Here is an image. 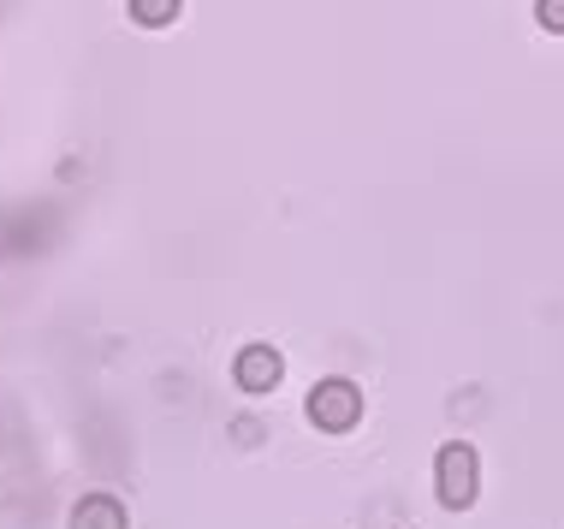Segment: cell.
<instances>
[{
	"label": "cell",
	"mask_w": 564,
	"mask_h": 529,
	"mask_svg": "<svg viewBox=\"0 0 564 529\" xmlns=\"http://www.w3.org/2000/svg\"><path fill=\"white\" fill-rule=\"evenodd\" d=\"M357 417H362V392L350 387V381H322L310 392V422L322 434H345V429H357Z\"/></svg>",
	"instance_id": "7a4b0ae2"
},
{
	"label": "cell",
	"mask_w": 564,
	"mask_h": 529,
	"mask_svg": "<svg viewBox=\"0 0 564 529\" xmlns=\"http://www.w3.org/2000/svg\"><path fill=\"white\" fill-rule=\"evenodd\" d=\"M232 375H238L243 392H273V387H280V375H285V363H280L273 345H243L238 363H232Z\"/></svg>",
	"instance_id": "3957f363"
},
{
	"label": "cell",
	"mask_w": 564,
	"mask_h": 529,
	"mask_svg": "<svg viewBox=\"0 0 564 529\" xmlns=\"http://www.w3.org/2000/svg\"><path fill=\"white\" fill-rule=\"evenodd\" d=\"M535 19L546 30H564V0H535Z\"/></svg>",
	"instance_id": "8992f818"
},
{
	"label": "cell",
	"mask_w": 564,
	"mask_h": 529,
	"mask_svg": "<svg viewBox=\"0 0 564 529\" xmlns=\"http://www.w3.org/2000/svg\"><path fill=\"white\" fill-rule=\"evenodd\" d=\"M434 476H440V506H446V511H464L469 500H476V476H481V464H476V446H464V441L440 446V464H434Z\"/></svg>",
	"instance_id": "6da1fadb"
},
{
	"label": "cell",
	"mask_w": 564,
	"mask_h": 529,
	"mask_svg": "<svg viewBox=\"0 0 564 529\" xmlns=\"http://www.w3.org/2000/svg\"><path fill=\"white\" fill-rule=\"evenodd\" d=\"M185 0H131V19L137 24H173Z\"/></svg>",
	"instance_id": "5b68a950"
},
{
	"label": "cell",
	"mask_w": 564,
	"mask_h": 529,
	"mask_svg": "<svg viewBox=\"0 0 564 529\" xmlns=\"http://www.w3.org/2000/svg\"><path fill=\"white\" fill-rule=\"evenodd\" d=\"M72 529H126V506L113 494H89L72 506Z\"/></svg>",
	"instance_id": "277c9868"
}]
</instances>
